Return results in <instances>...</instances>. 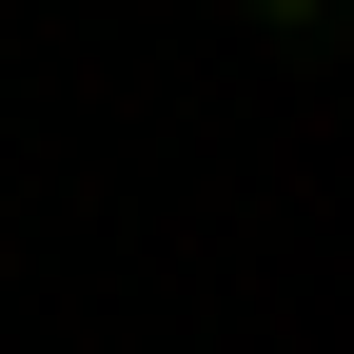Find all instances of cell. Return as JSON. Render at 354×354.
<instances>
[{"instance_id":"cell-1","label":"cell","mask_w":354,"mask_h":354,"mask_svg":"<svg viewBox=\"0 0 354 354\" xmlns=\"http://www.w3.org/2000/svg\"><path fill=\"white\" fill-rule=\"evenodd\" d=\"M236 20H335V0H236Z\"/></svg>"}]
</instances>
